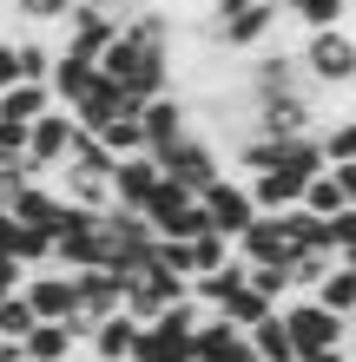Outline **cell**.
I'll list each match as a JSON object with an SVG mask.
<instances>
[{"instance_id":"obj_1","label":"cell","mask_w":356,"mask_h":362,"mask_svg":"<svg viewBox=\"0 0 356 362\" xmlns=\"http://www.w3.org/2000/svg\"><path fill=\"white\" fill-rule=\"evenodd\" d=\"M53 270H106V211L67 204L53 224Z\"/></svg>"},{"instance_id":"obj_2","label":"cell","mask_w":356,"mask_h":362,"mask_svg":"<svg viewBox=\"0 0 356 362\" xmlns=\"http://www.w3.org/2000/svg\"><path fill=\"white\" fill-rule=\"evenodd\" d=\"M297 59H304L310 86H323V93H356V33H350V27L310 33Z\"/></svg>"},{"instance_id":"obj_3","label":"cell","mask_w":356,"mask_h":362,"mask_svg":"<svg viewBox=\"0 0 356 362\" xmlns=\"http://www.w3.org/2000/svg\"><path fill=\"white\" fill-rule=\"evenodd\" d=\"M284 329H290V343H297V362L343 349V336H350V323H343V316H330V310L317 303V296L290 303V310H284Z\"/></svg>"},{"instance_id":"obj_4","label":"cell","mask_w":356,"mask_h":362,"mask_svg":"<svg viewBox=\"0 0 356 362\" xmlns=\"http://www.w3.org/2000/svg\"><path fill=\"white\" fill-rule=\"evenodd\" d=\"M159 172L172 178V185H185L192 198H205L218 178H231V172H224V152H218L212 139H185L178 152H165V158H159Z\"/></svg>"},{"instance_id":"obj_5","label":"cell","mask_w":356,"mask_h":362,"mask_svg":"<svg viewBox=\"0 0 356 362\" xmlns=\"http://www.w3.org/2000/svg\"><path fill=\"white\" fill-rule=\"evenodd\" d=\"M185 296H192V284H185V276L145 264L132 284H125V316H132V323H159V316L172 310V303H185Z\"/></svg>"},{"instance_id":"obj_6","label":"cell","mask_w":356,"mask_h":362,"mask_svg":"<svg viewBox=\"0 0 356 362\" xmlns=\"http://www.w3.org/2000/svg\"><path fill=\"white\" fill-rule=\"evenodd\" d=\"M139 132H145V152H152V158L178 152L185 139H198V125H192V105H185V93H165V99H152V105L139 112Z\"/></svg>"},{"instance_id":"obj_7","label":"cell","mask_w":356,"mask_h":362,"mask_svg":"<svg viewBox=\"0 0 356 362\" xmlns=\"http://www.w3.org/2000/svg\"><path fill=\"white\" fill-rule=\"evenodd\" d=\"M205 218H212L218 238H231V244H238L244 230L264 218V211H258V198H251V185H244V178H218L212 191H205Z\"/></svg>"},{"instance_id":"obj_8","label":"cell","mask_w":356,"mask_h":362,"mask_svg":"<svg viewBox=\"0 0 356 362\" xmlns=\"http://www.w3.org/2000/svg\"><path fill=\"white\" fill-rule=\"evenodd\" d=\"M73 145H79V119L67 112V105H53L47 119H33V145H27V158H33V172L47 178V172H59V165L73 158Z\"/></svg>"},{"instance_id":"obj_9","label":"cell","mask_w":356,"mask_h":362,"mask_svg":"<svg viewBox=\"0 0 356 362\" xmlns=\"http://www.w3.org/2000/svg\"><path fill=\"white\" fill-rule=\"evenodd\" d=\"M20 296L33 303L40 323H67V316L79 310V276L73 270H33L27 284H20Z\"/></svg>"},{"instance_id":"obj_10","label":"cell","mask_w":356,"mask_h":362,"mask_svg":"<svg viewBox=\"0 0 356 362\" xmlns=\"http://www.w3.org/2000/svg\"><path fill=\"white\" fill-rule=\"evenodd\" d=\"M258 132H264V139H310V132H323V119H317V99H310V93L264 99V105H258Z\"/></svg>"},{"instance_id":"obj_11","label":"cell","mask_w":356,"mask_h":362,"mask_svg":"<svg viewBox=\"0 0 356 362\" xmlns=\"http://www.w3.org/2000/svg\"><path fill=\"white\" fill-rule=\"evenodd\" d=\"M159 185H165V172H159V158H152V152L119 158V165H113V211H145Z\"/></svg>"},{"instance_id":"obj_12","label":"cell","mask_w":356,"mask_h":362,"mask_svg":"<svg viewBox=\"0 0 356 362\" xmlns=\"http://www.w3.org/2000/svg\"><path fill=\"white\" fill-rule=\"evenodd\" d=\"M113 40H119V27H113V20H99L86 0H79V7H73V20H67V40H59V53L93 59V66H99V59L113 53Z\"/></svg>"},{"instance_id":"obj_13","label":"cell","mask_w":356,"mask_h":362,"mask_svg":"<svg viewBox=\"0 0 356 362\" xmlns=\"http://www.w3.org/2000/svg\"><path fill=\"white\" fill-rule=\"evenodd\" d=\"M93 86H99V66H93V59H73V53H59V66H53V79H47L53 105H67V112H79V105L93 99Z\"/></svg>"},{"instance_id":"obj_14","label":"cell","mask_w":356,"mask_h":362,"mask_svg":"<svg viewBox=\"0 0 356 362\" xmlns=\"http://www.w3.org/2000/svg\"><path fill=\"white\" fill-rule=\"evenodd\" d=\"M284 20V7L277 0H258V7H244L238 20H224V53H244V47H264L270 40V27Z\"/></svg>"},{"instance_id":"obj_15","label":"cell","mask_w":356,"mask_h":362,"mask_svg":"<svg viewBox=\"0 0 356 362\" xmlns=\"http://www.w3.org/2000/svg\"><path fill=\"white\" fill-rule=\"evenodd\" d=\"M238 257L251 264V270H264V264H277V270H290V244H284V230H277V218H258L238 238Z\"/></svg>"},{"instance_id":"obj_16","label":"cell","mask_w":356,"mask_h":362,"mask_svg":"<svg viewBox=\"0 0 356 362\" xmlns=\"http://www.w3.org/2000/svg\"><path fill=\"white\" fill-rule=\"evenodd\" d=\"M7 211H13V224L47 230V238H53V224H59V211H67V198H59L53 185H27V191H20V198L7 204Z\"/></svg>"},{"instance_id":"obj_17","label":"cell","mask_w":356,"mask_h":362,"mask_svg":"<svg viewBox=\"0 0 356 362\" xmlns=\"http://www.w3.org/2000/svg\"><path fill=\"white\" fill-rule=\"evenodd\" d=\"M79 310H93L99 323L119 316L125 310V276H113V270H79Z\"/></svg>"},{"instance_id":"obj_18","label":"cell","mask_w":356,"mask_h":362,"mask_svg":"<svg viewBox=\"0 0 356 362\" xmlns=\"http://www.w3.org/2000/svg\"><path fill=\"white\" fill-rule=\"evenodd\" d=\"M139 329L145 323H132V316H106L99 323V336H93V362H132V349H139Z\"/></svg>"},{"instance_id":"obj_19","label":"cell","mask_w":356,"mask_h":362,"mask_svg":"<svg viewBox=\"0 0 356 362\" xmlns=\"http://www.w3.org/2000/svg\"><path fill=\"white\" fill-rule=\"evenodd\" d=\"M47 112H53V93L33 86V79H20L13 93H0V119H13V125H33V119H47Z\"/></svg>"},{"instance_id":"obj_20","label":"cell","mask_w":356,"mask_h":362,"mask_svg":"<svg viewBox=\"0 0 356 362\" xmlns=\"http://www.w3.org/2000/svg\"><path fill=\"white\" fill-rule=\"evenodd\" d=\"M251 349H258V362H297V343H290L284 329V310H270L258 329H251Z\"/></svg>"},{"instance_id":"obj_21","label":"cell","mask_w":356,"mask_h":362,"mask_svg":"<svg viewBox=\"0 0 356 362\" xmlns=\"http://www.w3.org/2000/svg\"><path fill=\"white\" fill-rule=\"evenodd\" d=\"M20 362H73V336H67V323H40L27 343H20Z\"/></svg>"},{"instance_id":"obj_22","label":"cell","mask_w":356,"mask_h":362,"mask_svg":"<svg viewBox=\"0 0 356 362\" xmlns=\"http://www.w3.org/2000/svg\"><path fill=\"white\" fill-rule=\"evenodd\" d=\"M343 7L350 0H284V20H297L310 33H330V27H343Z\"/></svg>"},{"instance_id":"obj_23","label":"cell","mask_w":356,"mask_h":362,"mask_svg":"<svg viewBox=\"0 0 356 362\" xmlns=\"http://www.w3.org/2000/svg\"><path fill=\"white\" fill-rule=\"evenodd\" d=\"M317 303H323L330 316H343V323H356V270H350V264H337V270L323 276Z\"/></svg>"},{"instance_id":"obj_24","label":"cell","mask_w":356,"mask_h":362,"mask_svg":"<svg viewBox=\"0 0 356 362\" xmlns=\"http://www.w3.org/2000/svg\"><path fill=\"white\" fill-rule=\"evenodd\" d=\"M323 165H356V112H337L323 119Z\"/></svg>"},{"instance_id":"obj_25","label":"cell","mask_w":356,"mask_h":362,"mask_svg":"<svg viewBox=\"0 0 356 362\" xmlns=\"http://www.w3.org/2000/svg\"><path fill=\"white\" fill-rule=\"evenodd\" d=\"M343 257L337 250H304V257H290V290H304V296H317L323 290V276L337 270Z\"/></svg>"},{"instance_id":"obj_26","label":"cell","mask_w":356,"mask_h":362,"mask_svg":"<svg viewBox=\"0 0 356 362\" xmlns=\"http://www.w3.org/2000/svg\"><path fill=\"white\" fill-rule=\"evenodd\" d=\"M7 7H13L20 27H33V33H40V27H67L79 0H7Z\"/></svg>"},{"instance_id":"obj_27","label":"cell","mask_w":356,"mask_h":362,"mask_svg":"<svg viewBox=\"0 0 356 362\" xmlns=\"http://www.w3.org/2000/svg\"><path fill=\"white\" fill-rule=\"evenodd\" d=\"M40 329V316H33V303H27V296H7V303H0V343H27V336Z\"/></svg>"},{"instance_id":"obj_28","label":"cell","mask_w":356,"mask_h":362,"mask_svg":"<svg viewBox=\"0 0 356 362\" xmlns=\"http://www.w3.org/2000/svg\"><path fill=\"white\" fill-rule=\"evenodd\" d=\"M304 211H310V218H323V224L337 218V211H350V204H343V191H337V178H330V172H317V178L304 185Z\"/></svg>"},{"instance_id":"obj_29","label":"cell","mask_w":356,"mask_h":362,"mask_svg":"<svg viewBox=\"0 0 356 362\" xmlns=\"http://www.w3.org/2000/svg\"><path fill=\"white\" fill-rule=\"evenodd\" d=\"M218 316H224V323H231V329H244V336H251V329H258L264 316H270V303H264V296H258V290L244 284V290H238V296H231V303H224Z\"/></svg>"},{"instance_id":"obj_30","label":"cell","mask_w":356,"mask_h":362,"mask_svg":"<svg viewBox=\"0 0 356 362\" xmlns=\"http://www.w3.org/2000/svg\"><path fill=\"white\" fill-rule=\"evenodd\" d=\"M99 145H106L113 158H139L145 152V132H139V119H113L106 132H99Z\"/></svg>"},{"instance_id":"obj_31","label":"cell","mask_w":356,"mask_h":362,"mask_svg":"<svg viewBox=\"0 0 356 362\" xmlns=\"http://www.w3.org/2000/svg\"><path fill=\"white\" fill-rule=\"evenodd\" d=\"M86 7H93L99 20H113V27L125 33V27H132V13H145V7H152V0H86Z\"/></svg>"},{"instance_id":"obj_32","label":"cell","mask_w":356,"mask_h":362,"mask_svg":"<svg viewBox=\"0 0 356 362\" xmlns=\"http://www.w3.org/2000/svg\"><path fill=\"white\" fill-rule=\"evenodd\" d=\"M323 230H330V244H337V250H350V244H356V204H350V211H337Z\"/></svg>"},{"instance_id":"obj_33","label":"cell","mask_w":356,"mask_h":362,"mask_svg":"<svg viewBox=\"0 0 356 362\" xmlns=\"http://www.w3.org/2000/svg\"><path fill=\"white\" fill-rule=\"evenodd\" d=\"M20 86V53H13V40H0V93H13Z\"/></svg>"},{"instance_id":"obj_34","label":"cell","mask_w":356,"mask_h":362,"mask_svg":"<svg viewBox=\"0 0 356 362\" xmlns=\"http://www.w3.org/2000/svg\"><path fill=\"white\" fill-rule=\"evenodd\" d=\"M330 178H337V191H343V204H356V165H330Z\"/></svg>"},{"instance_id":"obj_35","label":"cell","mask_w":356,"mask_h":362,"mask_svg":"<svg viewBox=\"0 0 356 362\" xmlns=\"http://www.w3.org/2000/svg\"><path fill=\"white\" fill-rule=\"evenodd\" d=\"M310 362H350V356H343V349H330V356H310Z\"/></svg>"},{"instance_id":"obj_36","label":"cell","mask_w":356,"mask_h":362,"mask_svg":"<svg viewBox=\"0 0 356 362\" xmlns=\"http://www.w3.org/2000/svg\"><path fill=\"white\" fill-rule=\"evenodd\" d=\"M0 362H20V343H7V349H0Z\"/></svg>"},{"instance_id":"obj_37","label":"cell","mask_w":356,"mask_h":362,"mask_svg":"<svg viewBox=\"0 0 356 362\" xmlns=\"http://www.w3.org/2000/svg\"><path fill=\"white\" fill-rule=\"evenodd\" d=\"M350 343H356V323H350Z\"/></svg>"},{"instance_id":"obj_38","label":"cell","mask_w":356,"mask_h":362,"mask_svg":"<svg viewBox=\"0 0 356 362\" xmlns=\"http://www.w3.org/2000/svg\"><path fill=\"white\" fill-rule=\"evenodd\" d=\"M0 349H7V343H0Z\"/></svg>"},{"instance_id":"obj_39","label":"cell","mask_w":356,"mask_h":362,"mask_svg":"<svg viewBox=\"0 0 356 362\" xmlns=\"http://www.w3.org/2000/svg\"><path fill=\"white\" fill-rule=\"evenodd\" d=\"M277 7H284V0H277Z\"/></svg>"},{"instance_id":"obj_40","label":"cell","mask_w":356,"mask_h":362,"mask_svg":"<svg viewBox=\"0 0 356 362\" xmlns=\"http://www.w3.org/2000/svg\"><path fill=\"white\" fill-rule=\"evenodd\" d=\"M350 362H356V356H350Z\"/></svg>"}]
</instances>
